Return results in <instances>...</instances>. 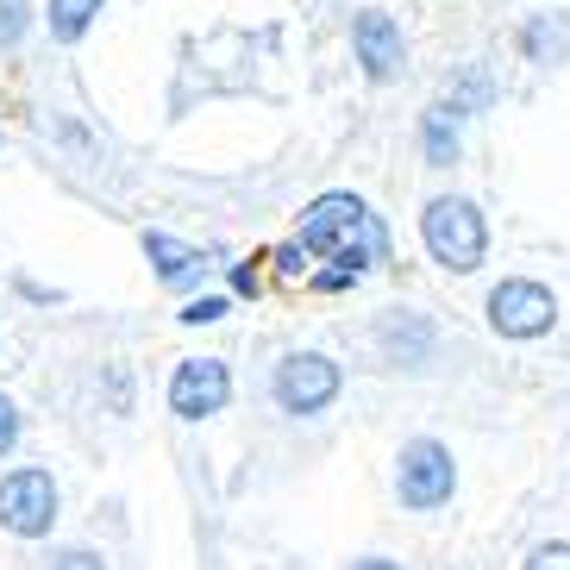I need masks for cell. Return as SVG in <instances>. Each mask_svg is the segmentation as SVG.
Masks as SVG:
<instances>
[{
    "instance_id": "6da1fadb",
    "label": "cell",
    "mask_w": 570,
    "mask_h": 570,
    "mask_svg": "<svg viewBox=\"0 0 570 570\" xmlns=\"http://www.w3.org/2000/svg\"><path fill=\"white\" fill-rule=\"evenodd\" d=\"M357 238L370 245V264L383 257V226L370 219V207L357 195H320L314 207L302 214V245L307 257H338V252H357Z\"/></svg>"
},
{
    "instance_id": "7a4b0ae2",
    "label": "cell",
    "mask_w": 570,
    "mask_h": 570,
    "mask_svg": "<svg viewBox=\"0 0 570 570\" xmlns=\"http://www.w3.org/2000/svg\"><path fill=\"white\" fill-rule=\"evenodd\" d=\"M420 238H426L433 264L458 269V276H470V269L483 264V252H489L483 214H476L464 195H439V202H426V214H420Z\"/></svg>"
},
{
    "instance_id": "3957f363",
    "label": "cell",
    "mask_w": 570,
    "mask_h": 570,
    "mask_svg": "<svg viewBox=\"0 0 570 570\" xmlns=\"http://www.w3.org/2000/svg\"><path fill=\"white\" fill-rule=\"evenodd\" d=\"M51 520H57V483H51V470H7L0 476V527L19 539H45L51 533Z\"/></svg>"
},
{
    "instance_id": "277c9868",
    "label": "cell",
    "mask_w": 570,
    "mask_h": 570,
    "mask_svg": "<svg viewBox=\"0 0 570 570\" xmlns=\"http://www.w3.org/2000/svg\"><path fill=\"white\" fill-rule=\"evenodd\" d=\"M338 364L326 352H295L276 364V376H269V395H276V407L283 414H320V407H333L338 395Z\"/></svg>"
},
{
    "instance_id": "5b68a950",
    "label": "cell",
    "mask_w": 570,
    "mask_h": 570,
    "mask_svg": "<svg viewBox=\"0 0 570 570\" xmlns=\"http://www.w3.org/2000/svg\"><path fill=\"white\" fill-rule=\"evenodd\" d=\"M558 302L546 283H527V276H508L502 288H489V326L502 338H539L552 333Z\"/></svg>"
},
{
    "instance_id": "8992f818",
    "label": "cell",
    "mask_w": 570,
    "mask_h": 570,
    "mask_svg": "<svg viewBox=\"0 0 570 570\" xmlns=\"http://www.w3.org/2000/svg\"><path fill=\"white\" fill-rule=\"evenodd\" d=\"M395 489H402V502L407 508H439V502H452V489H458V464L452 452L439 445V439H414V445H402V470H395Z\"/></svg>"
},
{
    "instance_id": "52a82bcc",
    "label": "cell",
    "mask_w": 570,
    "mask_h": 570,
    "mask_svg": "<svg viewBox=\"0 0 570 570\" xmlns=\"http://www.w3.org/2000/svg\"><path fill=\"white\" fill-rule=\"evenodd\" d=\"M226 402H233V376H226L219 357H188V364H176V376H169V414L207 420Z\"/></svg>"
},
{
    "instance_id": "ba28073f",
    "label": "cell",
    "mask_w": 570,
    "mask_h": 570,
    "mask_svg": "<svg viewBox=\"0 0 570 570\" xmlns=\"http://www.w3.org/2000/svg\"><path fill=\"white\" fill-rule=\"evenodd\" d=\"M352 45H357V63H364L370 82H389V76H402L407 45H402V26H395L389 13H357Z\"/></svg>"
},
{
    "instance_id": "9c48e42d",
    "label": "cell",
    "mask_w": 570,
    "mask_h": 570,
    "mask_svg": "<svg viewBox=\"0 0 570 570\" xmlns=\"http://www.w3.org/2000/svg\"><path fill=\"white\" fill-rule=\"evenodd\" d=\"M145 257L157 264V283H169V288L195 283V276L207 269L195 245H183V238H169V233H145Z\"/></svg>"
},
{
    "instance_id": "30bf717a",
    "label": "cell",
    "mask_w": 570,
    "mask_h": 570,
    "mask_svg": "<svg viewBox=\"0 0 570 570\" xmlns=\"http://www.w3.org/2000/svg\"><path fill=\"white\" fill-rule=\"evenodd\" d=\"M420 132H426V164H452L458 157V101H433L426 119H420Z\"/></svg>"
},
{
    "instance_id": "8fae6325",
    "label": "cell",
    "mask_w": 570,
    "mask_h": 570,
    "mask_svg": "<svg viewBox=\"0 0 570 570\" xmlns=\"http://www.w3.org/2000/svg\"><path fill=\"white\" fill-rule=\"evenodd\" d=\"M101 7H107V0H51V38H57V45H76V38L95 26Z\"/></svg>"
},
{
    "instance_id": "7c38bea8",
    "label": "cell",
    "mask_w": 570,
    "mask_h": 570,
    "mask_svg": "<svg viewBox=\"0 0 570 570\" xmlns=\"http://www.w3.org/2000/svg\"><path fill=\"white\" fill-rule=\"evenodd\" d=\"M26 26H32V7L26 0H0V51H13L26 38Z\"/></svg>"
},
{
    "instance_id": "4fadbf2b",
    "label": "cell",
    "mask_w": 570,
    "mask_h": 570,
    "mask_svg": "<svg viewBox=\"0 0 570 570\" xmlns=\"http://www.w3.org/2000/svg\"><path fill=\"white\" fill-rule=\"evenodd\" d=\"M183 320L188 326H214V320H226V302H219V295H202V302L183 307Z\"/></svg>"
},
{
    "instance_id": "5bb4252c",
    "label": "cell",
    "mask_w": 570,
    "mask_h": 570,
    "mask_svg": "<svg viewBox=\"0 0 570 570\" xmlns=\"http://www.w3.org/2000/svg\"><path fill=\"white\" fill-rule=\"evenodd\" d=\"M527 570H570V546H564V539H552V546H539V552L527 558Z\"/></svg>"
},
{
    "instance_id": "9a60e30c",
    "label": "cell",
    "mask_w": 570,
    "mask_h": 570,
    "mask_svg": "<svg viewBox=\"0 0 570 570\" xmlns=\"http://www.w3.org/2000/svg\"><path fill=\"white\" fill-rule=\"evenodd\" d=\"M13 445H19V407L0 395V458L13 452Z\"/></svg>"
},
{
    "instance_id": "2e32d148",
    "label": "cell",
    "mask_w": 570,
    "mask_h": 570,
    "mask_svg": "<svg viewBox=\"0 0 570 570\" xmlns=\"http://www.w3.org/2000/svg\"><path fill=\"white\" fill-rule=\"evenodd\" d=\"M276 264H283V276H302V269H307V245H288V252H276Z\"/></svg>"
},
{
    "instance_id": "e0dca14e",
    "label": "cell",
    "mask_w": 570,
    "mask_h": 570,
    "mask_svg": "<svg viewBox=\"0 0 570 570\" xmlns=\"http://www.w3.org/2000/svg\"><path fill=\"white\" fill-rule=\"evenodd\" d=\"M57 570H101V558H95V552H63V558H57Z\"/></svg>"
},
{
    "instance_id": "ac0fdd59",
    "label": "cell",
    "mask_w": 570,
    "mask_h": 570,
    "mask_svg": "<svg viewBox=\"0 0 570 570\" xmlns=\"http://www.w3.org/2000/svg\"><path fill=\"white\" fill-rule=\"evenodd\" d=\"M352 570H402V564H389V558H364V564H352Z\"/></svg>"
}]
</instances>
